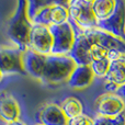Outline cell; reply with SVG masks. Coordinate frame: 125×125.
<instances>
[{
    "label": "cell",
    "mask_w": 125,
    "mask_h": 125,
    "mask_svg": "<svg viewBox=\"0 0 125 125\" xmlns=\"http://www.w3.org/2000/svg\"><path fill=\"white\" fill-rule=\"evenodd\" d=\"M91 0H71L67 2L69 22L77 31L98 29V20L92 10Z\"/></svg>",
    "instance_id": "obj_4"
},
{
    "label": "cell",
    "mask_w": 125,
    "mask_h": 125,
    "mask_svg": "<svg viewBox=\"0 0 125 125\" xmlns=\"http://www.w3.org/2000/svg\"><path fill=\"white\" fill-rule=\"evenodd\" d=\"M36 124L39 125H68V119L65 116L61 105L55 102H48L36 112Z\"/></svg>",
    "instance_id": "obj_12"
},
{
    "label": "cell",
    "mask_w": 125,
    "mask_h": 125,
    "mask_svg": "<svg viewBox=\"0 0 125 125\" xmlns=\"http://www.w3.org/2000/svg\"><path fill=\"white\" fill-rule=\"evenodd\" d=\"M2 78H3V77H2V75H1V73H0V81H1V80H2Z\"/></svg>",
    "instance_id": "obj_23"
},
{
    "label": "cell",
    "mask_w": 125,
    "mask_h": 125,
    "mask_svg": "<svg viewBox=\"0 0 125 125\" xmlns=\"http://www.w3.org/2000/svg\"><path fill=\"white\" fill-rule=\"evenodd\" d=\"M69 21V13L67 2L48 1L36 14L31 19L32 24H40L45 26L61 25Z\"/></svg>",
    "instance_id": "obj_5"
},
{
    "label": "cell",
    "mask_w": 125,
    "mask_h": 125,
    "mask_svg": "<svg viewBox=\"0 0 125 125\" xmlns=\"http://www.w3.org/2000/svg\"><path fill=\"white\" fill-rule=\"evenodd\" d=\"M68 125H93V119L83 113L75 119L69 120Z\"/></svg>",
    "instance_id": "obj_20"
},
{
    "label": "cell",
    "mask_w": 125,
    "mask_h": 125,
    "mask_svg": "<svg viewBox=\"0 0 125 125\" xmlns=\"http://www.w3.org/2000/svg\"><path fill=\"white\" fill-rule=\"evenodd\" d=\"M94 73L90 66H81L77 65L71 75L69 76L66 84L71 89L81 90L86 89L93 82Z\"/></svg>",
    "instance_id": "obj_14"
},
{
    "label": "cell",
    "mask_w": 125,
    "mask_h": 125,
    "mask_svg": "<svg viewBox=\"0 0 125 125\" xmlns=\"http://www.w3.org/2000/svg\"><path fill=\"white\" fill-rule=\"evenodd\" d=\"M6 125H28L25 123V122L21 121V120H19V121H15V122H12V123H9V124H6Z\"/></svg>",
    "instance_id": "obj_22"
},
{
    "label": "cell",
    "mask_w": 125,
    "mask_h": 125,
    "mask_svg": "<svg viewBox=\"0 0 125 125\" xmlns=\"http://www.w3.org/2000/svg\"><path fill=\"white\" fill-rule=\"evenodd\" d=\"M93 125H125V112L115 117L95 116L93 119Z\"/></svg>",
    "instance_id": "obj_19"
},
{
    "label": "cell",
    "mask_w": 125,
    "mask_h": 125,
    "mask_svg": "<svg viewBox=\"0 0 125 125\" xmlns=\"http://www.w3.org/2000/svg\"><path fill=\"white\" fill-rule=\"evenodd\" d=\"M98 29L125 41V1L117 0L113 14L105 21L98 22Z\"/></svg>",
    "instance_id": "obj_11"
},
{
    "label": "cell",
    "mask_w": 125,
    "mask_h": 125,
    "mask_svg": "<svg viewBox=\"0 0 125 125\" xmlns=\"http://www.w3.org/2000/svg\"><path fill=\"white\" fill-rule=\"evenodd\" d=\"M104 79L106 92L115 93L125 86V53L117 55L110 62V68Z\"/></svg>",
    "instance_id": "obj_10"
},
{
    "label": "cell",
    "mask_w": 125,
    "mask_h": 125,
    "mask_svg": "<svg viewBox=\"0 0 125 125\" xmlns=\"http://www.w3.org/2000/svg\"><path fill=\"white\" fill-rule=\"evenodd\" d=\"M23 52L17 46H0V73L2 77L24 75Z\"/></svg>",
    "instance_id": "obj_7"
},
{
    "label": "cell",
    "mask_w": 125,
    "mask_h": 125,
    "mask_svg": "<svg viewBox=\"0 0 125 125\" xmlns=\"http://www.w3.org/2000/svg\"><path fill=\"white\" fill-rule=\"evenodd\" d=\"M21 108L18 100L8 91L0 92V120L6 124L19 121Z\"/></svg>",
    "instance_id": "obj_13"
},
{
    "label": "cell",
    "mask_w": 125,
    "mask_h": 125,
    "mask_svg": "<svg viewBox=\"0 0 125 125\" xmlns=\"http://www.w3.org/2000/svg\"><path fill=\"white\" fill-rule=\"evenodd\" d=\"M36 125H39V124H36Z\"/></svg>",
    "instance_id": "obj_24"
},
{
    "label": "cell",
    "mask_w": 125,
    "mask_h": 125,
    "mask_svg": "<svg viewBox=\"0 0 125 125\" xmlns=\"http://www.w3.org/2000/svg\"><path fill=\"white\" fill-rule=\"evenodd\" d=\"M115 93H116V94H119L120 97L122 98V99H124V100H125V86H124V87H122V88H120Z\"/></svg>",
    "instance_id": "obj_21"
},
{
    "label": "cell",
    "mask_w": 125,
    "mask_h": 125,
    "mask_svg": "<svg viewBox=\"0 0 125 125\" xmlns=\"http://www.w3.org/2000/svg\"><path fill=\"white\" fill-rule=\"evenodd\" d=\"M53 36L48 26L33 24L29 40V50L41 55H51Z\"/></svg>",
    "instance_id": "obj_9"
},
{
    "label": "cell",
    "mask_w": 125,
    "mask_h": 125,
    "mask_svg": "<svg viewBox=\"0 0 125 125\" xmlns=\"http://www.w3.org/2000/svg\"><path fill=\"white\" fill-rule=\"evenodd\" d=\"M99 45H108L121 53H125V41L99 29H93L89 31L76 30V41L69 56L76 65L90 66L91 53Z\"/></svg>",
    "instance_id": "obj_1"
},
{
    "label": "cell",
    "mask_w": 125,
    "mask_h": 125,
    "mask_svg": "<svg viewBox=\"0 0 125 125\" xmlns=\"http://www.w3.org/2000/svg\"><path fill=\"white\" fill-rule=\"evenodd\" d=\"M110 62H111V61H110V57L109 56L93 59L90 64V67H91V69H92L93 73H94V77L102 78V79H103L109 71Z\"/></svg>",
    "instance_id": "obj_18"
},
{
    "label": "cell",
    "mask_w": 125,
    "mask_h": 125,
    "mask_svg": "<svg viewBox=\"0 0 125 125\" xmlns=\"http://www.w3.org/2000/svg\"><path fill=\"white\" fill-rule=\"evenodd\" d=\"M45 56L46 55L37 54V53L30 51V50L23 52L22 62H23L24 73L40 81L44 61H45Z\"/></svg>",
    "instance_id": "obj_15"
},
{
    "label": "cell",
    "mask_w": 125,
    "mask_h": 125,
    "mask_svg": "<svg viewBox=\"0 0 125 125\" xmlns=\"http://www.w3.org/2000/svg\"><path fill=\"white\" fill-rule=\"evenodd\" d=\"M94 110L98 116L115 117L125 112V100L116 93L106 92L95 100Z\"/></svg>",
    "instance_id": "obj_8"
},
{
    "label": "cell",
    "mask_w": 125,
    "mask_h": 125,
    "mask_svg": "<svg viewBox=\"0 0 125 125\" xmlns=\"http://www.w3.org/2000/svg\"><path fill=\"white\" fill-rule=\"evenodd\" d=\"M59 105L68 121L83 114V104L76 97H67L62 100Z\"/></svg>",
    "instance_id": "obj_17"
},
{
    "label": "cell",
    "mask_w": 125,
    "mask_h": 125,
    "mask_svg": "<svg viewBox=\"0 0 125 125\" xmlns=\"http://www.w3.org/2000/svg\"><path fill=\"white\" fill-rule=\"evenodd\" d=\"M76 66L69 55H46L40 81L47 86L66 83Z\"/></svg>",
    "instance_id": "obj_2"
},
{
    "label": "cell",
    "mask_w": 125,
    "mask_h": 125,
    "mask_svg": "<svg viewBox=\"0 0 125 125\" xmlns=\"http://www.w3.org/2000/svg\"><path fill=\"white\" fill-rule=\"evenodd\" d=\"M116 0H95L92 2V10L98 22L108 20L116 8Z\"/></svg>",
    "instance_id": "obj_16"
},
{
    "label": "cell",
    "mask_w": 125,
    "mask_h": 125,
    "mask_svg": "<svg viewBox=\"0 0 125 125\" xmlns=\"http://www.w3.org/2000/svg\"><path fill=\"white\" fill-rule=\"evenodd\" d=\"M53 36V55H69L76 41V29L70 22L50 28Z\"/></svg>",
    "instance_id": "obj_6"
},
{
    "label": "cell",
    "mask_w": 125,
    "mask_h": 125,
    "mask_svg": "<svg viewBox=\"0 0 125 125\" xmlns=\"http://www.w3.org/2000/svg\"><path fill=\"white\" fill-rule=\"evenodd\" d=\"M32 26L33 24L26 13V1L20 0L17 2L14 13L9 21L8 36L13 45L22 52L29 50V40Z\"/></svg>",
    "instance_id": "obj_3"
}]
</instances>
